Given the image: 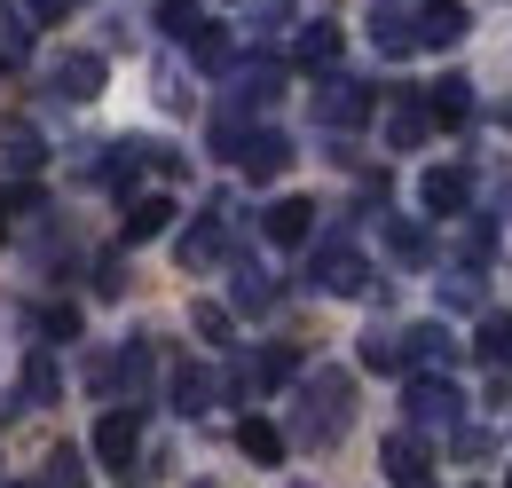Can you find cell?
<instances>
[{
	"mask_svg": "<svg viewBox=\"0 0 512 488\" xmlns=\"http://www.w3.org/2000/svg\"><path fill=\"white\" fill-rule=\"evenodd\" d=\"M371 40H379V56H410V48H418V16L386 0L379 16H371Z\"/></svg>",
	"mask_w": 512,
	"mask_h": 488,
	"instance_id": "18",
	"label": "cell"
},
{
	"mask_svg": "<svg viewBox=\"0 0 512 488\" xmlns=\"http://www.w3.org/2000/svg\"><path fill=\"white\" fill-rule=\"evenodd\" d=\"M276 87H284V63H268V56L229 63V103H221V111L253 119V111H268V103H276Z\"/></svg>",
	"mask_w": 512,
	"mask_h": 488,
	"instance_id": "6",
	"label": "cell"
},
{
	"mask_svg": "<svg viewBox=\"0 0 512 488\" xmlns=\"http://www.w3.org/2000/svg\"><path fill=\"white\" fill-rule=\"evenodd\" d=\"M410 339V370H442L449 363V331L442 323H418V331H402Z\"/></svg>",
	"mask_w": 512,
	"mask_h": 488,
	"instance_id": "24",
	"label": "cell"
},
{
	"mask_svg": "<svg viewBox=\"0 0 512 488\" xmlns=\"http://www.w3.org/2000/svg\"><path fill=\"white\" fill-rule=\"evenodd\" d=\"M103 79H111V63L95 56V48H79V56H56V63H48V87H56L64 103H95V95H103Z\"/></svg>",
	"mask_w": 512,
	"mask_h": 488,
	"instance_id": "7",
	"label": "cell"
},
{
	"mask_svg": "<svg viewBox=\"0 0 512 488\" xmlns=\"http://www.w3.org/2000/svg\"><path fill=\"white\" fill-rule=\"evenodd\" d=\"M24 394H32V402H56V394H64V370L48 363V355H24Z\"/></svg>",
	"mask_w": 512,
	"mask_h": 488,
	"instance_id": "27",
	"label": "cell"
},
{
	"mask_svg": "<svg viewBox=\"0 0 512 488\" xmlns=\"http://www.w3.org/2000/svg\"><path fill=\"white\" fill-rule=\"evenodd\" d=\"M339 24H300V40H292V63L300 71H339Z\"/></svg>",
	"mask_w": 512,
	"mask_h": 488,
	"instance_id": "14",
	"label": "cell"
},
{
	"mask_svg": "<svg viewBox=\"0 0 512 488\" xmlns=\"http://www.w3.org/2000/svg\"><path fill=\"white\" fill-rule=\"evenodd\" d=\"M316 119H323V134H363V126H371V87L347 79V71H323Z\"/></svg>",
	"mask_w": 512,
	"mask_h": 488,
	"instance_id": "4",
	"label": "cell"
},
{
	"mask_svg": "<svg viewBox=\"0 0 512 488\" xmlns=\"http://www.w3.org/2000/svg\"><path fill=\"white\" fill-rule=\"evenodd\" d=\"M95 457H103L111 473H142V465H134V457H142V410H134V402H119V410L95 418Z\"/></svg>",
	"mask_w": 512,
	"mask_h": 488,
	"instance_id": "5",
	"label": "cell"
},
{
	"mask_svg": "<svg viewBox=\"0 0 512 488\" xmlns=\"http://www.w3.org/2000/svg\"><path fill=\"white\" fill-rule=\"evenodd\" d=\"M166 221H174V197H127V244L166 237Z\"/></svg>",
	"mask_w": 512,
	"mask_h": 488,
	"instance_id": "21",
	"label": "cell"
},
{
	"mask_svg": "<svg viewBox=\"0 0 512 488\" xmlns=\"http://www.w3.org/2000/svg\"><path fill=\"white\" fill-rule=\"evenodd\" d=\"M0 158H8V174H40V158H48V150H40V134H32V126H8Z\"/></svg>",
	"mask_w": 512,
	"mask_h": 488,
	"instance_id": "25",
	"label": "cell"
},
{
	"mask_svg": "<svg viewBox=\"0 0 512 488\" xmlns=\"http://www.w3.org/2000/svg\"><path fill=\"white\" fill-rule=\"evenodd\" d=\"M260 229H268V244H284V252H292V244L316 237V205H308V197H276V205L260 213Z\"/></svg>",
	"mask_w": 512,
	"mask_h": 488,
	"instance_id": "10",
	"label": "cell"
},
{
	"mask_svg": "<svg viewBox=\"0 0 512 488\" xmlns=\"http://www.w3.org/2000/svg\"><path fill=\"white\" fill-rule=\"evenodd\" d=\"M190 488H213V481H190Z\"/></svg>",
	"mask_w": 512,
	"mask_h": 488,
	"instance_id": "41",
	"label": "cell"
},
{
	"mask_svg": "<svg viewBox=\"0 0 512 488\" xmlns=\"http://www.w3.org/2000/svg\"><path fill=\"white\" fill-rule=\"evenodd\" d=\"M505 488H512V481H505Z\"/></svg>",
	"mask_w": 512,
	"mask_h": 488,
	"instance_id": "42",
	"label": "cell"
},
{
	"mask_svg": "<svg viewBox=\"0 0 512 488\" xmlns=\"http://www.w3.org/2000/svg\"><path fill=\"white\" fill-rule=\"evenodd\" d=\"M379 237H386V252L394 260H434V237H426V221H402V213H379Z\"/></svg>",
	"mask_w": 512,
	"mask_h": 488,
	"instance_id": "15",
	"label": "cell"
},
{
	"mask_svg": "<svg viewBox=\"0 0 512 488\" xmlns=\"http://www.w3.org/2000/svg\"><path fill=\"white\" fill-rule=\"evenodd\" d=\"M95 292L119 300V292H127V268H119V260H95Z\"/></svg>",
	"mask_w": 512,
	"mask_h": 488,
	"instance_id": "37",
	"label": "cell"
},
{
	"mask_svg": "<svg viewBox=\"0 0 512 488\" xmlns=\"http://www.w3.org/2000/svg\"><path fill=\"white\" fill-rule=\"evenodd\" d=\"M197 24H205V8H197V0H158V32H166V40H190Z\"/></svg>",
	"mask_w": 512,
	"mask_h": 488,
	"instance_id": "28",
	"label": "cell"
},
{
	"mask_svg": "<svg viewBox=\"0 0 512 488\" xmlns=\"http://www.w3.org/2000/svg\"><path fill=\"white\" fill-rule=\"evenodd\" d=\"M402 402H410V426H418V433H449L457 418H465V394L449 386L442 370H410Z\"/></svg>",
	"mask_w": 512,
	"mask_h": 488,
	"instance_id": "3",
	"label": "cell"
},
{
	"mask_svg": "<svg viewBox=\"0 0 512 488\" xmlns=\"http://www.w3.org/2000/svg\"><path fill=\"white\" fill-rule=\"evenodd\" d=\"M473 339H481V355H489V363H512V315H481V331H473Z\"/></svg>",
	"mask_w": 512,
	"mask_h": 488,
	"instance_id": "31",
	"label": "cell"
},
{
	"mask_svg": "<svg viewBox=\"0 0 512 488\" xmlns=\"http://www.w3.org/2000/svg\"><path fill=\"white\" fill-rule=\"evenodd\" d=\"M465 40V0H426L418 8V48H457Z\"/></svg>",
	"mask_w": 512,
	"mask_h": 488,
	"instance_id": "13",
	"label": "cell"
},
{
	"mask_svg": "<svg viewBox=\"0 0 512 488\" xmlns=\"http://www.w3.org/2000/svg\"><path fill=\"white\" fill-rule=\"evenodd\" d=\"M24 213H40V197H32V189H8V182H0V221H24Z\"/></svg>",
	"mask_w": 512,
	"mask_h": 488,
	"instance_id": "36",
	"label": "cell"
},
{
	"mask_svg": "<svg viewBox=\"0 0 512 488\" xmlns=\"http://www.w3.org/2000/svg\"><path fill=\"white\" fill-rule=\"evenodd\" d=\"M426 111H434V126H473V79H434V95H426Z\"/></svg>",
	"mask_w": 512,
	"mask_h": 488,
	"instance_id": "16",
	"label": "cell"
},
{
	"mask_svg": "<svg viewBox=\"0 0 512 488\" xmlns=\"http://www.w3.org/2000/svg\"><path fill=\"white\" fill-rule=\"evenodd\" d=\"M418 205H426V213H465V205H473V182H465L457 166H426V174H418Z\"/></svg>",
	"mask_w": 512,
	"mask_h": 488,
	"instance_id": "11",
	"label": "cell"
},
{
	"mask_svg": "<svg viewBox=\"0 0 512 488\" xmlns=\"http://www.w3.org/2000/svg\"><path fill=\"white\" fill-rule=\"evenodd\" d=\"M363 363L371 370H410V339H402V331H371V339H363Z\"/></svg>",
	"mask_w": 512,
	"mask_h": 488,
	"instance_id": "26",
	"label": "cell"
},
{
	"mask_svg": "<svg viewBox=\"0 0 512 488\" xmlns=\"http://www.w3.org/2000/svg\"><path fill=\"white\" fill-rule=\"evenodd\" d=\"M347 426H355V370H339V363L308 370L300 402H292V441L300 449H331Z\"/></svg>",
	"mask_w": 512,
	"mask_h": 488,
	"instance_id": "1",
	"label": "cell"
},
{
	"mask_svg": "<svg viewBox=\"0 0 512 488\" xmlns=\"http://www.w3.org/2000/svg\"><path fill=\"white\" fill-rule=\"evenodd\" d=\"M426 134H434V111H426L418 95H402V103L386 111V142H394V150H418Z\"/></svg>",
	"mask_w": 512,
	"mask_h": 488,
	"instance_id": "19",
	"label": "cell"
},
{
	"mask_svg": "<svg viewBox=\"0 0 512 488\" xmlns=\"http://www.w3.org/2000/svg\"><path fill=\"white\" fill-rule=\"evenodd\" d=\"M284 378H292V347H260V355H245V370H237L245 394H268V386H284Z\"/></svg>",
	"mask_w": 512,
	"mask_h": 488,
	"instance_id": "20",
	"label": "cell"
},
{
	"mask_svg": "<svg viewBox=\"0 0 512 488\" xmlns=\"http://www.w3.org/2000/svg\"><path fill=\"white\" fill-rule=\"evenodd\" d=\"M190 56L205 63V71H229V32H221V24H197V32H190Z\"/></svg>",
	"mask_w": 512,
	"mask_h": 488,
	"instance_id": "30",
	"label": "cell"
},
{
	"mask_svg": "<svg viewBox=\"0 0 512 488\" xmlns=\"http://www.w3.org/2000/svg\"><path fill=\"white\" fill-rule=\"evenodd\" d=\"M150 386H158V347L150 339H127V355H119V378H111V402H150Z\"/></svg>",
	"mask_w": 512,
	"mask_h": 488,
	"instance_id": "9",
	"label": "cell"
},
{
	"mask_svg": "<svg viewBox=\"0 0 512 488\" xmlns=\"http://www.w3.org/2000/svg\"><path fill=\"white\" fill-rule=\"evenodd\" d=\"M229 213H237V205L221 197L213 213H197L190 229H182V268H213V260L229 252Z\"/></svg>",
	"mask_w": 512,
	"mask_h": 488,
	"instance_id": "8",
	"label": "cell"
},
{
	"mask_svg": "<svg viewBox=\"0 0 512 488\" xmlns=\"http://www.w3.org/2000/svg\"><path fill=\"white\" fill-rule=\"evenodd\" d=\"M213 402H221V378L205 363H174V410H182V418H205Z\"/></svg>",
	"mask_w": 512,
	"mask_h": 488,
	"instance_id": "12",
	"label": "cell"
},
{
	"mask_svg": "<svg viewBox=\"0 0 512 488\" xmlns=\"http://www.w3.org/2000/svg\"><path fill=\"white\" fill-rule=\"evenodd\" d=\"M40 331H48V339H79V307L48 300V307H40Z\"/></svg>",
	"mask_w": 512,
	"mask_h": 488,
	"instance_id": "32",
	"label": "cell"
},
{
	"mask_svg": "<svg viewBox=\"0 0 512 488\" xmlns=\"http://www.w3.org/2000/svg\"><path fill=\"white\" fill-rule=\"evenodd\" d=\"M190 323H197V331H205V339H213V347H229V307L197 300V307H190Z\"/></svg>",
	"mask_w": 512,
	"mask_h": 488,
	"instance_id": "33",
	"label": "cell"
},
{
	"mask_svg": "<svg viewBox=\"0 0 512 488\" xmlns=\"http://www.w3.org/2000/svg\"><path fill=\"white\" fill-rule=\"evenodd\" d=\"M497 119H505V126H512V103H497Z\"/></svg>",
	"mask_w": 512,
	"mask_h": 488,
	"instance_id": "39",
	"label": "cell"
},
{
	"mask_svg": "<svg viewBox=\"0 0 512 488\" xmlns=\"http://www.w3.org/2000/svg\"><path fill=\"white\" fill-rule=\"evenodd\" d=\"M402 488H434V473H426V481H402Z\"/></svg>",
	"mask_w": 512,
	"mask_h": 488,
	"instance_id": "40",
	"label": "cell"
},
{
	"mask_svg": "<svg viewBox=\"0 0 512 488\" xmlns=\"http://www.w3.org/2000/svg\"><path fill=\"white\" fill-rule=\"evenodd\" d=\"M379 465L394 473V488H402V481H426V473H434V465H426V441H418V433H386Z\"/></svg>",
	"mask_w": 512,
	"mask_h": 488,
	"instance_id": "17",
	"label": "cell"
},
{
	"mask_svg": "<svg viewBox=\"0 0 512 488\" xmlns=\"http://www.w3.org/2000/svg\"><path fill=\"white\" fill-rule=\"evenodd\" d=\"M79 481H87L79 449H56V457H48V488H79Z\"/></svg>",
	"mask_w": 512,
	"mask_h": 488,
	"instance_id": "34",
	"label": "cell"
},
{
	"mask_svg": "<svg viewBox=\"0 0 512 488\" xmlns=\"http://www.w3.org/2000/svg\"><path fill=\"white\" fill-rule=\"evenodd\" d=\"M308 276H316V292H331V300H355V292H371V260H363V244L347 237V229H331V237L316 244Z\"/></svg>",
	"mask_w": 512,
	"mask_h": 488,
	"instance_id": "2",
	"label": "cell"
},
{
	"mask_svg": "<svg viewBox=\"0 0 512 488\" xmlns=\"http://www.w3.org/2000/svg\"><path fill=\"white\" fill-rule=\"evenodd\" d=\"M449 441H457V457H465V465H489V457H497V433H489V426H465V418H457Z\"/></svg>",
	"mask_w": 512,
	"mask_h": 488,
	"instance_id": "29",
	"label": "cell"
},
{
	"mask_svg": "<svg viewBox=\"0 0 512 488\" xmlns=\"http://www.w3.org/2000/svg\"><path fill=\"white\" fill-rule=\"evenodd\" d=\"M229 276H237V284H229V300L245 307V315H260V307L276 300V276H268V268H260V260H237V268H229Z\"/></svg>",
	"mask_w": 512,
	"mask_h": 488,
	"instance_id": "22",
	"label": "cell"
},
{
	"mask_svg": "<svg viewBox=\"0 0 512 488\" xmlns=\"http://www.w3.org/2000/svg\"><path fill=\"white\" fill-rule=\"evenodd\" d=\"M237 449H245L253 465H284V449H292V441L268 426V418H237Z\"/></svg>",
	"mask_w": 512,
	"mask_h": 488,
	"instance_id": "23",
	"label": "cell"
},
{
	"mask_svg": "<svg viewBox=\"0 0 512 488\" xmlns=\"http://www.w3.org/2000/svg\"><path fill=\"white\" fill-rule=\"evenodd\" d=\"M24 16L32 24H56V16H71V0H24Z\"/></svg>",
	"mask_w": 512,
	"mask_h": 488,
	"instance_id": "38",
	"label": "cell"
},
{
	"mask_svg": "<svg viewBox=\"0 0 512 488\" xmlns=\"http://www.w3.org/2000/svg\"><path fill=\"white\" fill-rule=\"evenodd\" d=\"M457 252H465V260H489V252H497V229H489V221H465V244H457Z\"/></svg>",
	"mask_w": 512,
	"mask_h": 488,
	"instance_id": "35",
	"label": "cell"
}]
</instances>
